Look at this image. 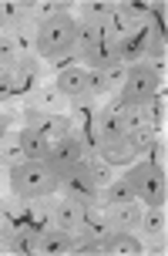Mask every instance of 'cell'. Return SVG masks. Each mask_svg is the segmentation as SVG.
I'll list each match as a JSON object with an SVG mask.
<instances>
[{
	"label": "cell",
	"instance_id": "obj_1",
	"mask_svg": "<svg viewBox=\"0 0 168 256\" xmlns=\"http://www.w3.org/2000/svg\"><path fill=\"white\" fill-rule=\"evenodd\" d=\"M34 48L44 61H64L71 54H78V20L71 14H51L37 20Z\"/></svg>",
	"mask_w": 168,
	"mask_h": 256
},
{
	"label": "cell",
	"instance_id": "obj_2",
	"mask_svg": "<svg viewBox=\"0 0 168 256\" xmlns=\"http://www.w3.org/2000/svg\"><path fill=\"white\" fill-rule=\"evenodd\" d=\"M10 189L17 199L24 202H37V199H51L57 192V176H54L47 162H34V158H24L20 166L10 168Z\"/></svg>",
	"mask_w": 168,
	"mask_h": 256
},
{
	"label": "cell",
	"instance_id": "obj_3",
	"mask_svg": "<svg viewBox=\"0 0 168 256\" xmlns=\"http://www.w3.org/2000/svg\"><path fill=\"white\" fill-rule=\"evenodd\" d=\"M135 199H142L145 206H168V176L162 162H142L128 172Z\"/></svg>",
	"mask_w": 168,
	"mask_h": 256
},
{
	"label": "cell",
	"instance_id": "obj_4",
	"mask_svg": "<svg viewBox=\"0 0 168 256\" xmlns=\"http://www.w3.org/2000/svg\"><path fill=\"white\" fill-rule=\"evenodd\" d=\"M158 84H162V74H158V68L152 64H128V74H125V84H121V102L118 104H142L148 98H155L158 94Z\"/></svg>",
	"mask_w": 168,
	"mask_h": 256
},
{
	"label": "cell",
	"instance_id": "obj_5",
	"mask_svg": "<svg viewBox=\"0 0 168 256\" xmlns=\"http://www.w3.org/2000/svg\"><path fill=\"white\" fill-rule=\"evenodd\" d=\"M57 192H61L64 199H74V202H81V206H94V202H98V186L91 182L88 166H84V162L57 176Z\"/></svg>",
	"mask_w": 168,
	"mask_h": 256
},
{
	"label": "cell",
	"instance_id": "obj_6",
	"mask_svg": "<svg viewBox=\"0 0 168 256\" xmlns=\"http://www.w3.org/2000/svg\"><path fill=\"white\" fill-rule=\"evenodd\" d=\"M88 158V145H84V138H78V135H64V138L51 142V152H47V168H51L54 176H61V172H67V168L81 166Z\"/></svg>",
	"mask_w": 168,
	"mask_h": 256
},
{
	"label": "cell",
	"instance_id": "obj_7",
	"mask_svg": "<svg viewBox=\"0 0 168 256\" xmlns=\"http://www.w3.org/2000/svg\"><path fill=\"white\" fill-rule=\"evenodd\" d=\"M24 128L40 132L47 142H57L64 135H71V118L54 115V112H40V108H24Z\"/></svg>",
	"mask_w": 168,
	"mask_h": 256
},
{
	"label": "cell",
	"instance_id": "obj_8",
	"mask_svg": "<svg viewBox=\"0 0 168 256\" xmlns=\"http://www.w3.org/2000/svg\"><path fill=\"white\" fill-rule=\"evenodd\" d=\"M34 253L40 256H67V253H78V236L74 232L61 230V226H51V230L37 232V246Z\"/></svg>",
	"mask_w": 168,
	"mask_h": 256
},
{
	"label": "cell",
	"instance_id": "obj_9",
	"mask_svg": "<svg viewBox=\"0 0 168 256\" xmlns=\"http://www.w3.org/2000/svg\"><path fill=\"white\" fill-rule=\"evenodd\" d=\"M138 27V10L131 7V4H111V14H108V20H104V38L118 44V40L131 34Z\"/></svg>",
	"mask_w": 168,
	"mask_h": 256
},
{
	"label": "cell",
	"instance_id": "obj_10",
	"mask_svg": "<svg viewBox=\"0 0 168 256\" xmlns=\"http://www.w3.org/2000/svg\"><path fill=\"white\" fill-rule=\"evenodd\" d=\"M128 132H131V125L121 108H104L101 115L94 118V135L101 142H125Z\"/></svg>",
	"mask_w": 168,
	"mask_h": 256
},
{
	"label": "cell",
	"instance_id": "obj_11",
	"mask_svg": "<svg viewBox=\"0 0 168 256\" xmlns=\"http://www.w3.org/2000/svg\"><path fill=\"white\" fill-rule=\"evenodd\" d=\"M104 216H108V226H111V232H138L142 209H138V199H131V202L108 206V209H104Z\"/></svg>",
	"mask_w": 168,
	"mask_h": 256
},
{
	"label": "cell",
	"instance_id": "obj_12",
	"mask_svg": "<svg viewBox=\"0 0 168 256\" xmlns=\"http://www.w3.org/2000/svg\"><path fill=\"white\" fill-rule=\"evenodd\" d=\"M81 243H101L104 236L111 232V226H108V216H104V206H84V216H81Z\"/></svg>",
	"mask_w": 168,
	"mask_h": 256
},
{
	"label": "cell",
	"instance_id": "obj_13",
	"mask_svg": "<svg viewBox=\"0 0 168 256\" xmlns=\"http://www.w3.org/2000/svg\"><path fill=\"white\" fill-rule=\"evenodd\" d=\"M84 78L88 71L81 68V64H67L57 71L54 78V88L61 91V98H71V102H84Z\"/></svg>",
	"mask_w": 168,
	"mask_h": 256
},
{
	"label": "cell",
	"instance_id": "obj_14",
	"mask_svg": "<svg viewBox=\"0 0 168 256\" xmlns=\"http://www.w3.org/2000/svg\"><path fill=\"white\" fill-rule=\"evenodd\" d=\"M98 253H108V256H138V253H145V243L135 236V232H108L101 243H98Z\"/></svg>",
	"mask_w": 168,
	"mask_h": 256
},
{
	"label": "cell",
	"instance_id": "obj_15",
	"mask_svg": "<svg viewBox=\"0 0 168 256\" xmlns=\"http://www.w3.org/2000/svg\"><path fill=\"white\" fill-rule=\"evenodd\" d=\"M78 64L84 71H104V68L118 64V48L111 40H101V44H94L88 51H78Z\"/></svg>",
	"mask_w": 168,
	"mask_h": 256
},
{
	"label": "cell",
	"instance_id": "obj_16",
	"mask_svg": "<svg viewBox=\"0 0 168 256\" xmlns=\"http://www.w3.org/2000/svg\"><path fill=\"white\" fill-rule=\"evenodd\" d=\"M138 232L152 243H165V232H168V212L165 206H148L142 209V222H138Z\"/></svg>",
	"mask_w": 168,
	"mask_h": 256
},
{
	"label": "cell",
	"instance_id": "obj_17",
	"mask_svg": "<svg viewBox=\"0 0 168 256\" xmlns=\"http://www.w3.org/2000/svg\"><path fill=\"white\" fill-rule=\"evenodd\" d=\"M148 34H152V24L145 27H135L131 34H125V38L118 40L115 48H118V61L121 64H138L142 61V54H145V44H148Z\"/></svg>",
	"mask_w": 168,
	"mask_h": 256
},
{
	"label": "cell",
	"instance_id": "obj_18",
	"mask_svg": "<svg viewBox=\"0 0 168 256\" xmlns=\"http://www.w3.org/2000/svg\"><path fill=\"white\" fill-rule=\"evenodd\" d=\"M81 216H84V206L74 202V199H64V196H61V199L51 206V226H61V230H67V232H78Z\"/></svg>",
	"mask_w": 168,
	"mask_h": 256
},
{
	"label": "cell",
	"instance_id": "obj_19",
	"mask_svg": "<svg viewBox=\"0 0 168 256\" xmlns=\"http://www.w3.org/2000/svg\"><path fill=\"white\" fill-rule=\"evenodd\" d=\"M37 74H40V68H37V58L30 51H24L20 58H17V64H13V71H10V81H13V94L17 91H24V88H30L34 81H37Z\"/></svg>",
	"mask_w": 168,
	"mask_h": 256
},
{
	"label": "cell",
	"instance_id": "obj_20",
	"mask_svg": "<svg viewBox=\"0 0 168 256\" xmlns=\"http://www.w3.org/2000/svg\"><path fill=\"white\" fill-rule=\"evenodd\" d=\"M125 145L131 148V155H148L158 148V132L152 125H135L125 135Z\"/></svg>",
	"mask_w": 168,
	"mask_h": 256
},
{
	"label": "cell",
	"instance_id": "obj_21",
	"mask_svg": "<svg viewBox=\"0 0 168 256\" xmlns=\"http://www.w3.org/2000/svg\"><path fill=\"white\" fill-rule=\"evenodd\" d=\"M3 246L17 256H27L34 253V246H37V230H30V226H17V230H7L3 232Z\"/></svg>",
	"mask_w": 168,
	"mask_h": 256
},
{
	"label": "cell",
	"instance_id": "obj_22",
	"mask_svg": "<svg viewBox=\"0 0 168 256\" xmlns=\"http://www.w3.org/2000/svg\"><path fill=\"white\" fill-rule=\"evenodd\" d=\"M131 199H135V189H131L128 176H125V179H111L98 192V202H101L104 209H108V206H118V202H131Z\"/></svg>",
	"mask_w": 168,
	"mask_h": 256
},
{
	"label": "cell",
	"instance_id": "obj_23",
	"mask_svg": "<svg viewBox=\"0 0 168 256\" xmlns=\"http://www.w3.org/2000/svg\"><path fill=\"white\" fill-rule=\"evenodd\" d=\"M94 155H98L101 162H108V166H125V162L135 158L125 142H101V138H98V145H94Z\"/></svg>",
	"mask_w": 168,
	"mask_h": 256
},
{
	"label": "cell",
	"instance_id": "obj_24",
	"mask_svg": "<svg viewBox=\"0 0 168 256\" xmlns=\"http://www.w3.org/2000/svg\"><path fill=\"white\" fill-rule=\"evenodd\" d=\"M27 155H24V145H20V132H7L3 138H0V166H20Z\"/></svg>",
	"mask_w": 168,
	"mask_h": 256
},
{
	"label": "cell",
	"instance_id": "obj_25",
	"mask_svg": "<svg viewBox=\"0 0 168 256\" xmlns=\"http://www.w3.org/2000/svg\"><path fill=\"white\" fill-rule=\"evenodd\" d=\"M20 145H24V155L34 158V162H44L47 152H51V142L44 138L40 132H30V128H20Z\"/></svg>",
	"mask_w": 168,
	"mask_h": 256
},
{
	"label": "cell",
	"instance_id": "obj_26",
	"mask_svg": "<svg viewBox=\"0 0 168 256\" xmlns=\"http://www.w3.org/2000/svg\"><path fill=\"white\" fill-rule=\"evenodd\" d=\"M108 14H111V4H104V0H88V4H81V14L74 17V20H84V24L104 27Z\"/></svg>",
	"mask_w": 168,
	"mask_h": 256
},
{
	"label": "cell",
	"instance_id": "obj_27",
	"mask_svg": "<svg viewBox=\"0 0 168 256\" xmlns=\"http://www.w3.org/2000/svg\"><path fill=\"white\" fill-rule=\"evenodd\" d=\"M84 166H88V176H91V182L98 186V192H101L104 186H108V182L115 179V172H111L115 166H108V162H101L98 155H94V158H84Z\"/></svg>",
	"mask_w": 168,
	"mask_h": 256
},
{
	"label": "cell",
	"instance_id": "obj_28",
	"mask_svg": "<svg viewBox=\"0 0 168 256\" xmlns=\"http://www.w3.org/2000/svg\"><path fill=\"white\" fill-rule=\"evenodd\" d=\"M61 104V91L54 88V84H44L30 94V108H40V112H54Z\"/></svg>",
	"mask_w": 168,
	"mask_h": 256
},
{
	"label": "cell",
	"instance_id": "obj_29",
	"mask_svg": "<svg viewBox=\"0 0 168 256\" xmlns=\"http://www.w3.org/2000/svg\"><path fill=\"white\" fill-rule=\"evenodd\" d=\"M104 38V27L98 24H84V20H78V51H88V48H94V44H101Z\"/></svg>",
	"mask_w": 168,
	"mask_h": 256
},
{
	"label": "cell",
	"instance_id": "obj_30",
	"mask_svg": "<svg viewBox=\"0 0 168 256\" xmlns=\"http://www.w3.org/2000/svg\"><path fill=\"white\" fill-rule=\"evenodd\" d=\"M3 20H7V27L27 24V20H30V4H20V0H3Z\"/></svg>",
	"mask_w": 168,
	"mask_h": 256
},
{
	"label": "cell",
	"instance_id": "obj_31",
	"mask_svg": "<svg viewBox=\"0 0 168 256\" xmlns=\"http://www.w3.org/2000/svg\"><path fill=\"white\" fill-rule=\"evenodd\" d=\"M104 94H108L104 71H88V78H84V102H94V98H104Z\"/></svg>",
	"mask_w": 168,
	"mask_h": 256
},
{
	"label": "cell",
	"instance_id": "obj_32",
	"mask_svg": "<svg viewBox=\"0 0 168 256\" xmlns=\"http://www.w3.org/2000/svg\"><path fill=\"white\" fill-rule=\"evenodd\" d=\"M125 74H128V64H111V68H104V81H108V94H115V91H121V84H125Z\"/></svg>",
	"mask_w": 168,
	"mask_h": 256
},
{
	"label": "cell",
	"instance_id": "obj_33",
	"mask_svg": "<svg viewBox=\"0 0 168 256\" xmlns=\"http://www.w3.org/2000/svg\"><path fill=\"white\" fill-rule=\"evenodd\" d=\"M10 94H13V81H10V71H7V74H0V102L10 98Z\"/></svg>",
	"mask_w": 168,
	"mask_h": 256
},
{
	"label": "cell",
	"instance_id": "obj_34",
	"mask_svg": "<svg viewBox=\"0 0 168 256\" xmlns=\"http://www.w3.org/2000/svg\"><path fill=\"white\" fill-rule=\"evenodd\" d=\"M7 30V20H3V4H0V34Z\"/></svg>",
	"mask_w": 168,
	"mask_h": 256
},
{
	"label": "cell",
	"instance_id": "obj_35",
	"mask_svg": "<svg viewBox=\"0 0 168 256\" xmlns=\"http://www.w3.org/2000/svg\"><path fill=\"white\" fill-rule=\"evenodd\" d=\"M7 135V118H0V138Z\"/></svg>",
	"mask_w": 168,
	"mask_h": 256
},
{
	"label": "cell",
	"instance_id": "obj_36",
	"mask_svg": "<svg viewBox=\"0 0 168 256\" xmlns=\"http://www.w3.org/2000/svg\"><path fill=\"white\" fill-rule=\"evenodd\" d=\"M0 236H3V232H0Z\"/></svg>",
	"mask_w": 168,
	"mask_h": 256
}]
</instances>
